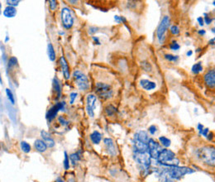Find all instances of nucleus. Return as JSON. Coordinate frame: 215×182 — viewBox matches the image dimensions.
<instances>
[{"label": "nucleus", "mask_w": 215, "mask_h": 182, "mask_svg": "<svg viewBox=\"0 0 215 182\" xmlns=\"http://www.w3.org/2000/svg\"><path fill=\"white\" fill-rule=\"evenodd\" d=\"M204 125L202 124H198V126H197V129L199 130V133H200V135L201 134V132H202V131L204 130Z\"/></svg>", "instance_id": "a18cd8bd"}, {"label": "nucleus", "mask_w": 215, "mask_h": 182, "mask_svg": "<svg viewBox=\"0 0 215 182\" xmlns=\"http://www.w3.org/2000/svg\"><path fill=\"white\" fill-rule=\"evenodd\" d=\"M117 112V109L113 105H108L105 107V113L108 116H113Z\"/></svg>", "instance_id": "393cba45"}, {"label": "nucleus", "mask_w": 215, "mask_h": 182, "mask_svg": "<svg viewBox=\"0 0 215 182\" xmlns=\"http://www.w3.org/2000/svg\"><path fill=\"white\" fill-rule=\"evenodd\" d=\"M197 21H198L200 26H201V27H203L204 25V18H203V17H199V18H197Z\"/></svg>", "instance_id": "c03bdc74"}, {"label": "nucleus", "mask_w": 215, "mask_h": 182, "mask_svg": "<svg viewBox=\"0 0 215 182\" xmlns=\"http://www.w3.org/2000/svg\"><path fill=\"white\" fill-rule=\"evenodd\" d=\"M20 147H21L22 151H23V152H25V153H28V152H30V151H31V146H30V144L27 143V142H25V141H22V142H21Z\"/></svg>", "instance_id": "bb28decb"}, {"label": "nucleus", "mask_w": 215, "mask_h": 182, "mask_svg": "<svg viewBox=\"0 0 215 182\" xmlns=\"http://www.w3.org/2000/svg\"><path fill=\"white\" fill-rule=\"evenodd\" d=\"M59 34L60 35H65V32L64 31H59Z\"/></svg>", "instance_id": "bf43d9fd"}, {"label": "nucleus", "mask_w": 215, "mask_h": 182, "mask_svg": "<svg viewBox=\"0 0 215 182\" xmlns=\"http://www.w3.org/2000/svg\"><path fill=\"white\" fill-rule=\"evenodd\" d=\"M133 158L142 170V173L144 175L147 174L151 170V157L149 153H134Z\"/></svg>", "instance_id": "7ed1b4c3"}, {"label": "nucleus", "mask_w": 215, "mask_h": 182, "mask_svg": "<svg viewBox=\"0 0 215 182\" xmlns=\"http://www.w3.org/2000/svg\"><path fill=\"white\" fill-rule=\"evenodd\" d=\"M41 137H42L43 141L46 143L48 147H53L55 146V141L50 137L49 132H47L45 130H42V131H41Z\"/></svg>", "instance_id": "f3484780"}, {"label": "nucleus", "mask_w": 215, "mask_h": 182, "mask_svg": "<svg viewBox=\"0 0 215 182\" xmlns=\"http://www.w3.org/2000/svg\"><path fill=\"white\" fill-rule=\"evenodd\" d=\"M58 121H59V123L61 124L62 126H67V125L69 124V121L66 120L63 116L59 117V118H58Z\"/></svg>", "instance_id": "ea45409f"}, {"label": "nucleus", "mask_w": 215, "mask_h": 182, "mask_svg": "<svg viewBox=\"0 0 215 182\" xmlns=\"http://www.w3.org/2000/svg\"><path fill=\"white\" fill-rule=\"evenodd\" d=\"M163 148L161 147V145L158 143L156 141H155L152 138H150L149 142H148V153H149L151 159L156 160L160 151Z\"/></svg>", "instance_id": "9b49d317"}, {"label": "nucleus", "mask_w": 215, "mask_h": 182, "mask_svg": "<svg viewBox=\"0 0 215 182\" xmlns=\"http://www.w3.org/2000/svg\"><path fill=\"white\" fill-rule=\"evenodd\" d=\"M170 24V19L168 16L163 17L156 29V37L160 44H163L165 40V33Z\"/></svg>", "instance_id": "0eeeda50"}, {"label": "nucleus", "mask_w": 215, "mask_h": 182, "mask_svg": "<svg viewBox=\"0 0 215 182\" xmlns=\"http://www.w3.org/2000/svg\"><path fill=\"white\" fill-rule=\"evenodd\" d=\"M92 39L93 41H94V42L97 44V45H100V42H99V39L98 37H92Z\"/></svg>", "instance_id": "8fccbe9b"}, {"label": "nucleus", "mask_w": 215, "mask_h": 182, "mask_svg": "<svg viewBox=\"0 0 215 182\" xmlns=\"http://www.w3.org/2000/svg\"><path fill=\"white\" fill-rule=\"evenodd\" d=\"M56 182H64V181H63L61 177H58V178L56 180Z\"/></svg>", "instance_id": "5fc2aeb1"}, {"label": "nucleus", "mask_w": 215, "mask_h": 182, "mask_svg": "<svg viewBox=\"0 0 215 182\" xmlns=\"http://www.w3.org/2000/svg\"><path fill=\"white\" fill-rule=\"evenodd\" d=\"M133 152L134 153H148V143L139 140L133 139Z\"/></svg>", "instance_id": "f8f14e48"}, {"label": "nucleus", "mask_w": 215, "mask_h": 182, "mask_svg": "<svg viewBox=\"0 0 215 182\" xmlns=\"http://www.w3.org/2000/svg\"><path fill=\"white\" fill-rule=\"evenodd\" d=\"M8 41H9V37L7 35L5 37V39H4V42H8Z\"/></svg>", "instance_id": "6e6d98bb"}, {"label": "nucleus", "mask_w": 215, "mask_h": 182, "mask_svg": "<svg viewBox=\"0 0 215 182\" xmlns=\"http://www.w3.org/2000/svg\"><path fill=\"white\" fill-rule=\"evenodd\" d=\"M204 80L205 85L208 88H215V70H210L207 71L204 75Z\"/></svg>", "instance_id": "ddd939ff"}, {"label": "nucleus", "mask_w": 215, "mask_h": 182, "mask_svg": "<svg viewBox=\"0 0 215 182\" xmlns=\"http://www.w3.org/2000/svg\"><path fill=\"white\" fill-rule=\"evenodd\" d=\"M159 141H160L161 145L165 147H169L170 146V144H171L170 140L169 138H167L166 137H164V136L160 137H159Z\"/></svg>", "instance_id": "cd10ccee"}, {"label": "nucleus", "mask_w": 215, "mask_h": 182, "mask_svg": "<svg viewBox=\"0 0 215 182\" xmlns=\"http://www.w3.org/2000/svg\"><path fill=\"white\" fill-rule=\"evenodd\" d=\"M99 27H94V26H91V27H88V33L89 35H94V34H95L97 31H99Z\"/></svg>", "instance_id": "e433bc0d"}, {"label": "nucleus", "mask_w": 215, "mask_h": 182, "mask_svg": "<svg viewBox=\"0 0 215 182\" xmlns=\"http://www.w3.org/2000/svg\"><path fill=\"white\" fill-rule=\"evenodd\" d=\"M19 0H7V1H6V4H7L8 6L14 7V8H15L16 6H18V5L19 4Z\"/></svg>", "instance_id": "c9c22d12"}, {"label": "nucleus", "mask_w": 215, "mask_h": 182, "mask_svg": "<svg viewBox=\"0 0 215 182\" xmlns=\"http://www.w3.org/2000/svg\"><path fill=\"white\" fill-rule=\"evenodd\" d=\"M49 7L51 11H55L57 8V2L55 0H50L49 1Z\"/></svg>", "instance_id": "4c0bfd02"}, {"label": "nucleus", "mask_w": 215, "mask_h": 182, "mask_svg": "<svg viewBox=\"0 0 215 182\" xmlns=\"http://www.w3.org/2000/svg\"><path fill=\"white\" fill-rule=\"evenodd\" d=\"M114 21H115L117 23L120 24L122 23V20H121V16H118L116 15L114 16Z\"/></svg>", "instance_id": "09e8293b"}, {"label": "nucleus", "mask_w": 215, "mask_h": 182, "mask_svg": "<svg viewBox=\"0 0 215 182\" xmlns=\"http://www.w3.org/2000/svg\"><path fill=\"white\" fill-rule=\"evenodd\" d=\"M192 55H193V51L191 50H188V51L186 52V56H191Z\"/></svg>", "instance_id": "864d4df0"}, {"label": "nucleus", "mask_w": 215, "mask_h": 182, "mask_svg": "<svg viewBox=\"0 0 215 182\" xmlns=\"http://www.w3.org/2000/svg\"><path fill=\"white\" fill-rule=\"evenodd\" d=\"M156 131H157V128H156V127L155 125H151V126H150L148 128V132H149L151 135H154L156 132Z\"/></svg>", "instance_id": "37998d69"}, {"label": "nucleus", "mask_w": 215, "mask_h": 182, "mask_svg": "<svg viewBox=\"0 0 215 182\" xmlns=\"http://www.w3.org/2000/svg\"><path fill=\"white\" fill-rule=\"evenodd\" d=\"M18 66V59L15 56H12L8 59V70H11L12 67Z\"/></svg>", "instance_id": "c756f323"}, {"label": "nucleus", "mask_w": 215, "mask_h": 182, "mask_svg": "<svg viewBox=\"0 0 215 182\" xmlns=\"http://www.w3.org/2000/svg\"><path fill=\"white\" fill-rule=\"evenodd\" d=\"M77 95H78V94L76 92H72V93L69 94V104L70 105H73L75 100L76 99Z\"/></svg>", "instance_id": "58836bf2"}, {"label": "nucleus", "mask_w": 215, "mask_h": 182, "mask_svg": "<svg viewBox=\"0 0 215 182\" xmlns=\"http://www.w3.org/2000/svg\"><path fill=\"white\" fill-rule=\"evenodd\" d=\"M134 138L137 140H139L141 142H143V143H148V142L150 140L148 133L146 131H139L137 133H135Z\"/></svg>", "instance_id": "6ab92c4d"}, {"label": "nucleus", "mask_w": 215, "mask_h": 182, "mask_svg": "<svg viewBox=\"0 0 215 182\" xmlns=\"http://www.w3.org/2000/svg\"><path fill=\"white\" fill-rule=\"evenodd\" d=\"M191 71H192L193 74H195V75H198V74H200V72H202V71H203L202 62H198V63L195 64V65L192 66V68H191Z\"/></svg>", "instance_id": "b1692460"}, {"label": "nucleus", "mask_w": 215, "mask_h": 182, "mask_svg": "<svg viewBox=\"0 0 215 182\" xmlns=\"http://www.w3.org/2000/svg\"><path fill=\"white\" fill-rule=\"evenodd\" d=\"M208 44H209V45H214V46L215 47V37H214L213 39H211V40L208 42Z\"/></svg>", "instance_id": "603ef678"}, {"label": "nucleus", "mask_w": 215, "mask_h": 182, "mask_svg": "<svg viewBox=\"0 0 215 182\" xmlns=\"http://www.w3.org/2000/svg\"><path fill=\"white\" fill-rule=\"evenodd\" d=\"M6 94H7V97H8V100L11 103L12 105H14L15 104V98L13 96V94L12 92V90L10 89H6Z\"/></svg>", "instance_id": "7c9ffc66"}, {"label": "nucleus", "mask_w": 215, "mask_h": 182, "mask_svg": "<svg viewBox=\"0 0 215 182\" xmlns=\"http://www.w3.org/2000/svg\"><path fill=\"white\" fill-rule=\"evenodd\" d=\"M90 139L92 141V143L94 144H98L100 143L101 140H102V135L98 131H94V132L90 134Z\"/></svg>", "instance_id": "5701e85b"}, {"label": "nucleus", "mask_w": 215, "mask_h": 182, "mask_svg": "<svg viewBox=\"0 0 215 182\" xmlns=\"http://www.w3.org/2000/svg\"><path fill=\"white\" fill-rule=\"evenodd\" d=\"M69 160H70V162L72 163L73 166H75L77 164V162L80 160V154L79 152H75V153H72L69 155Z\"/></svg>", "instance_id": "a878e982"}, {"label": "nucleus", "mask_w": 215, "mask_h": 182, "mask_svg": "<svg viewBox=\"0 0 215 182\" xmlns=\"http://www.w3.org/2000/svg\"><path fill=\"white\" fill-rule=\"evenodd\" d=\"M161 182H175L181 180L185 175L194 173L195 170L186 167H166L155 170Z\"/></svg>", "instance_id": "f257e3e1"}, {"label": "nucleus", "mask_w": 215, "mask_h": 182, "mask_svg": "<svg viewBox=\"0 0 215 182\" xmlns=\"http://www.w3.org/2000/svg\"><path fill=\"white\" fill-rule=\"evenodd\" d=\"M211 31H212V32H213V33H214V34H215V27L212 28Z\"/></svg>", "instance_id": "13d9d810"}, {"label": "nucleus", "mask_w": 215, "mask_h": 182, "mask_svg": "<svg viewBox=\"0 0 215 182\" xmlns=\"http://www.w3.org/2000/svg\"><path fill=\"white\" fill-rule=\"evenodd\" d=\"M59 62H60V66H61V71L64 78H65L66 80H69V78H70L69 67L68 63H67V61H66V59H65L64 56H62L60 57Z\"/></svg>", "instance_id": "4468645a"}, {"label": "nucleus", "mask_w": 215, "mask_h": 182, "mask_svg": "<svg viewBox=\"0 0 215 182\" xmlns=\"http://www.w3.org/2000/svg\"><path fill=\"white\" fill-rule=\"evenodd\" d=\"M141 67H142V70H144V71H146V72H150L152 70L151 65L148 61H146L141 62Z\"/></svg>", "instance_id": "c85d7f7f"}, {"label": "nucleus", "mask_w": 215, "mask_h": 182, "mask_svg": "<svg viewBox=\"0 0 215 182\" xmlns=\"http://www.w3.org/2000/svg\"><path fill=\"white\" fill-rule=\"evenodd\" d=\"M52 85H53V89L55 90L56 94L57 99H60V98L61 97V84H60V82H59L56 77L53 78Z\"/></svg>", "instance_id": "412c9836"}, {"label": "nucleus", "mask_w": 215, "mask_h": 182, "mask_svg": "<svg viewBox=\"0 0 215 182\" xmlns=\"http://www.w3.org/2000/svg\"><path fill=\"white\" fill-rule=\"evenodd\" d=\"M140 85L142 89H145L146 91H150L152 89L156 88V84L153 81H151L149 80H146V79H142L140 80Z\"/></svg>", "instance_id": "dca6fc26"}, {"label": "nucleus", "mask_w": 215, "mask_h": 182, "mask_svg": "<svg viewBox=\"0 0 215 182\" xmlns=\"http://www.w3.org/2000/svg\"><path fill=\"white\" fill-rule=\"evenodd\" d=\"M213 4H214V6L215 7V1H214V3H213Z\"/></svg>", "instance_id": "680f3d73"}, {"label": "nucleus", "mask_w": 215, "mask_h": 182, "mask_svg": "<svg viewBox=\"0 0 215 182\" xmlns=\"http://www.w3.org/2000/svg\"><path fill=\"white\" fill-rule=\"evenodd\" d=\"M197 158L208 167L215 168V147L211 145H205L195 151Z\"/></svg>", "instance_id": "f03ea898"}, {"label": "nucleus", "mask_w": 215, "mask_h": 182, "mask_svg": "<svg viewBox=\"0 0 215 182\" xmlns=\"http://www.w3.org/2000/svg\"><path fill=\"white\" fill-rule=\"evenodd\" d=\"M1 50H2V61L5 65V64H7V57H6V54H5V51H4V47L3 46V44H1Z\"/></svg>", "instance_id": "a19ab883"}, {"label": "nucleus", "mask_w": 215, "mask_h": 182, "mask_svg": "<svg viewBox=\"0 0 215 182\" xmlns=\"http://www.w3.org/2000/svg\"><path fill=\"white\" fill-rule=\"evenodd\" d=\"M204 23H206L207 25H209V24L212 23V22H213V18H211L209 16L207 15V13H204Z\"/></svg>", "instance_id": "79ce46f5"}, {"label": "nucleus", "mask_w": 215, "mask_h": 182, "mask_svg": "<svg viewBox=\"0 0 215 182\" xmlns=\"http://www.w3.org/2000/svg\"><path fill=\"white\" fill-rule=\"evenodd\" d=\"M65 105H66L65 102H64V101L63 102H58L57 104L53 105L46 113V119L49 122H51L56 117L59 111H65Z\"/></svg>", "instance_id": "1a4fd4ad"}, {"label": "nucleus", "mask_w": 215, "mask_h": 182, "mask_svg": "<svg viewBox=\"0 0 215 182\" xmlns=\"http://www.w3.org/2000/svg\"><path fill=\"white\" fill-rule=\"evenodd\" d=\"M64 155H65V158L63 161V166L65 170H69V156L67 155V152L65 151L64 152Z\"/></svg>", "instance_id": "473e14b6"}, {"label": "nucleus", "mask_w": 215, "mask_h": 182, "mask_svg": "<svg viewBox=\"0 0 215 182\" xmlns=\"http://www.w3.org/2000/svg\"><path fill=\"white\" fill-rule=\"evenodd\" d=\"M69 4H77V3H78V1H72V0H69Z\"/></svg>", "instance_id": "4d7b16f0"}, {"label": "nucleus", "mask_w": 215, "mask_h": 182, "mask_svg": "<svg viewBox=\"0 0 215 182\" xmlns=\"http://www.w3.org/2000/svg\"><path fill=\"white\" fill-rule=\"evenodd\" d=\"M34 147L36 148V150L39 152H45L47 149V145L46 143L41 139H37L35 141L34 143Z\"/></svg>", "instance_id": "aec40b11"}, {"label": "nucleus", "mask_w": 215, "mask_h": 182, "mask_svg": "<svg viewBox=\"0 0 215 182\" xmlns=\"http://www.w3.org/2000/svg\"><path fill=\"white\" fill-rule=\"evenodd\" d=\"M208 132H209V130H208V128H204V130L202 131V132H201V134L200 135H202V136H204V137H207L208 134Z\"/></svg>", "instance_id": "49530a36"}, {"label": "nucleus", "mask_w": 215, "mask_h": 182, "mask_svg": "<svg viewBox=\"0 0 215 182\" xmlns=\"http://www.w3.org/2000/svg\"><path fill=\"white\" fill-rule=\"evenodd\" d=\"M104 143L106 147L108 153L112 156H115L117 155V149H116L115 144L113 143V139L109 137H106L104 139Z\"/></svg>", "instance_id": "2eb2a0df"}, {"label": "nucleus", "mask_w": 215, "mask_h": 182, "mask_svg": "<svg viewBox=\"0 0 215 182\" xmlns=\"http://www.w3.org/2000/svg\"><path fill=\"white\" fill-rule=\"evenodd\" d=\"M170 33L172 34V35H178L179 33H180V28L178 26L176 25H173L170 27Z\"/></svg>", "instance_id": "f704fd0d"}, {"label": "nucleus", "mask_w": 215, "mask_h": 182, "mask_svg": "<svg viewBox=\"0 0 215 182\" xmlns=\"http://www.w3.org/2000/svg\"><path fill=\"white\" fill-rule=\"evenodd\" d=\"M165 60H167L168 61H173L176 62L179 60V56H175L172 54H165L164 56Z\"/></svg>", "instance_id": "2f4dec72"}, {"label": "nucleus", "mask_w": 215, "mask_h": 182, "mask_svg": "<svg viewBox=\"0 0 215 182\" xmlns=\"http://www.w3.org/2000/svg\"><path fill=\"white\" fill-rule=\"evenodd\" d=\"M176 159V154L175 152L172 151L170 149H166V148H163L156 159V162L158 164H161V166L164 167H169V164L170 162H172L173 160Z\"/></svg>", "instance_id": "6e6552de"}, {"label": "nucleus", "mask_w": 215, "mask_h": 182, "mask_svg": "<svg viewBox=\"0 0 215 182\" xmlns=\"http://www.w3.org/2000/svg\"><path fill=\"white\" fill-rule=\"evenodd\" d=\"M95 93L102 99H108L113 96V91L109 85L103 82H98L95 84Z\"/></svg>", "instance_id": "423d86ee"}, {"label": "nucleus", "mask_w": 215, "mask_h": 182, "mask_svg": "<svg viewBox=\"0 0 215 182\" xmlns=\"http://www.w3.org/2000/svg\"><path fill=\"white\" fill-rule=\"evenodd\" d=\"M214 133L213 132H208V136L206 137V138H207V140L208 141V142H211L212 140L214 139Z\"/></svg>", "instance_id": "de8ad7c7"}, {"label": "nucleus", "mask_w": 215, "mask_h": 182, "mask_svg": "<svg viewBox=\"0 0 215 182\" xmlns=\"http://www.w3.org/2000/svg\"><path fill=\"white\" fill-rule=\"evenodd\" d=\"M201 50H201V49H200V48H198V49H197V50H196V52H200V51H201Z\"/></svg>", "instance_id": "052dcab7"}, {"label": "nucleus", "mask_w": 215, "mask_h": 182, "mask_svg": "<svg viewBox=\"0 0 215 182\" xmlns=\"http://www.w3.org/2000/svg\"><path fill=\"white\" fill-rule=\"evenodd\" d=\"M198 33H199V35L200 36H204L206 34V31L204 30V29H201V30H199V31H198Z\"/></svg>", "instance_id": "3c124183"}, {"label": "nucleus", "mask_w": 215, "mask_h": 182, "mask_svg": "<svg viewBox=\"0 0 215 182\" xmlns=\"http://www.w3.org/2000/svg\"><path fill=\"white\" fill-rule=\"evenodd\" d=\"M73 78L76 84L77 87L81 91H86L89 88V81L86 75L79 70H74Z\"/></svg>", "instance_id": "39448f33"}, {"label": "nucleus", "mask_w": 215, "mask_h": 182, "mask_svg": "<svg viewBox=\"0 0 215 182\" xmlns=\"http://www.w3.org/2000/svg\"><path fill=\"white\" fill-rule=\"evenodd\" d=\"M61 22L65 29H70L74 26L75 18L70 8L68 7H63L61 9Z\"/></svg>", "instance_id": "20e7f679"}, {"label": "nucleus", "mask_w": 215, "mask_h": 182, "mask_svg": "<svg viewBox=\"0 0 215 182\" xmlns=\"http://www.w3.org/2000/svg\"><path fill=\"white\" fill-rule=\"evenodd\" d=\"M17 9L14 7H10V6H7L6 8H4V11H3V15L5 18H12L17 15Z\"/></svg>", "instance_id": "a211bd4d"}, {"label": "nucleus", "mask_w": 215, "mask_h": 182, "mask_svg": "<svg viewBox=\"0 0 215 182\" xmlns=\"http://www.w3.org/2000/svg\"><path fill=\"white\" fill-rule=\"evenodd\" d=\"M47 55H48V58L50 61H55V60L56 58V55L53 45L50 42L48 43V45H47Z\"/></svg>", "instance_id": "4be33fe9"}, {"label": "nucleus", "mask_w": 215, "mask_h": 182, "mask_svg": "<svg viewBox=\"0 0 215 182\" xmlns=\"http://www.w3.org/2000/svg\"><path fill=\"white\" fill-rule=\"evenodd\" d=\"M96 102H97V96L90 94H88L86 97V113L88 116L94 118V109L96 108Z\"/></svg>", "instance_id": "9d476101"}, {"label": "nucleus", "mask_w": 215, "mask_h": 182, "mask_svg": "<svg viewBox=\"0 0 215 182\" xmlns=\"http://www.w3.org/2000/svg\"><path fill=\"white\" fill-rule=\"evenodd\" d=\"M181 48V46L180 44L177 42L176 41H173L170 44V49L172 50H180Z\"/></svg>", "instance_id": "72a5a7b5"}]
</instances>
